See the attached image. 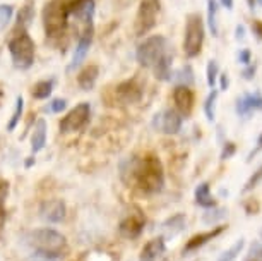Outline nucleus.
Segmentation results:
<instances>
[{"instance_id": "obj_15", "label": "nucleus", "mask_w": 262, "mask_h": 261, "mask_svg": "<svg viewBox=\"0 0 262 261\" xmlns=\"http://www.w3.org/2000/svg\"><path fill=\"white\" fill-rule=\"evenodd\" d=\"M173 102H175L177 112L180 115H190L192 108H194V91L189 86L179 85L173 90Z\"/></svg>"}, {"instance_id": "obj_23", "label": "nucleus", "mask_w": 262, "mask_h": 261, "mask_svg": "<svg viewBox=\"0 0 262 261\" xmlns=\"http://www.w3.org/2000/svg\"><path fill=\"white\" fill-rule=\"evenodd\" d=\"M217 2L216 0H207V26L214 38L220 36V26H217Z\"/></svg>"}, {"instance_id": "obj_41", "label": "nucleus", "mask_w": 262, "mask_h": 261, "mask_svg": "<svg viewBox=\"0 0 262 261\" xmlns=\"http://www.w3.org/2000/svg\"><path fill=\"white\" fill-rule=\"evenodd\" d=\"M252 31L259 40H262V21H254L252 23Z\"/></svg>"}, {"instance_id": "obj_18", "label": "nucleus", "mask_w": 262, "mask_h": 261, "mask_svg": "<svg viewBox=\"0 0 262 261\" xmlns=\"http://www.w3.org/2000/svg\"><path fill=\"white\" fill-rule=\"evenodd\" d=\"M166 244L163 237L151 239L149 243L144 244V248L141 251V261H156L161 254H165Z\"/></svg>"}, {"instance_id": "obj_7", "label": "nucleus", "mask_w": 262, "mask_h": 261, "mask_svg": "<svg viewBox=\"0 0 262 261\" xmlns=\"http://www.w3.org/2000/svg\"><path fill=\"white\" fill-rule=\"evenodd\" d=\"M161 2L160 0H141L139 11L136 16V34L144 36L156 26L158 14H160Z\"/></svg>"}, {"instance_id": "obj_19", "label": "nucleus", "mask_w": 262, "mask_h": 261, "mask_svg": "<svg viewBox=\"0 0 262 261\" xmlns=\"http://www.w3.org/2000/svg\"><path fill=\"white\" fill-rule=\"evenodd\" d=\"M98 76H100V69H98V66H86L77 76L79 88H81L82 91L93 90L98 81Z\"/></svg>"}, {"instance_id": "obj_33", "label": "nucleus", "mask_w": 262, "mask_h": 261, "mask_svg": "<svg viewBox=\"0 0 262 261\" xmlns=\"http://www.w3.org/2000/svg\"><path fill=\"white\" fill-rule=\"evenodd\" d=\"M260 180H262V165L254 172V175H252L250 179L247 180V184H245V188H244V193H249V191H252Z\"/></svg>"}, {"instance_id": "obj_36", "label": "nucleus", "mask_w": 262, "mask_h": 261, "mask_svg": "<svg viewBox=\"0 0 262 261\" xmlns=\"http://www.w3.org/2000/svg\"><path fill=\"white\" fill-rule=\"evenodd\" d=\"M255 72H257L255 64H249V66H245V69L242 71V77L247 79V81H250V79H254V77H255Z\"/></svg>"}, {"instance_id": "obj_3", "label": "nucleus", "mask_w": 262, "mask_h": 261, "mask_svg": "<svg viewBox=\"0 0 262 261\" xmlns=\"http://www.w3.org/2000/svg\"><path fill=\"white\" fill-rule=\"evenodd\" d=\"M132 172H134L136 184L147 194L160 193L165 186V172H163V165L158 156L149 155L137 160L132 167Z\"/></svg>"}, {"instance_id": "obj_4", "label": "nucleus", "mask_w": 262, "mask_h": 261, "mask_svg": "<svg viewBox=\"0 0 262 261\" xmlns=\"http://www.w3.org/2000/svg\"><path fill=\"white\" fill-rule=\"evenodd\" d=\"M69 4L63 0H52L43 9V26H45L47 36L57 38L63 34L69 23Z\"/></svg>"}, {"instance_id": "obj_32", "label": "nucleus", "mask_w": 262, "mask_h": 261, "mask_svg": "<svg viewBox=\"0 0 262 261\" xmlns=\"http://www.w3.org/2000/svg\"><path fill=\"white\" fill-rule=\"evenodd\" d=\"M12 14H14L12 6H7V4H2V6H0V29H4L9 23H11Z\"/></svg>"}, {"instance_id": "obj_5", "label": "nucleus", "mask_w": 262, "mask_h": 261, "mask_svg": "<svg viewBox=\"0 0 262 261\" xmlns=\"http://www.w3.org/2000/svg\"><path fill=\"white\" fill-rule=\"evenodd\" d=\"M34 42L26 31L17 33L9 42V53L14 62V66L21 71H26L34 64Z\"/></svg>"}, {"instance_id": "obj_10", "label": "nucleus", "mask_w": 262, "mask_h": 261, "mask_svg": "<svg viewBox=\"0 0 262 261\" xmlns=\"http://www.w3.org/2000/svg\"><path fill=\"white\" fill-rule=\"evenodd\" d=\"M93 33H95V29H93V23L86 24V26L82 28L81 34H79L76 50H74V55H72V62H71V66H69V71L77 69L84 62V58L88 57L90 48L93 45Z\"/></svg>"}, {"instance_id": "obj_8", "label": "nucleus", "mask_w": 262, "mask_h": 261, "mask_svg": "<svg viewBox=\"0 0 262 261\" xmlns=\"http://www.w3.org/2000/svg\"><path fill=\"white\" fill-rule=\"evenodd\" d=\"M90 115H91V105L88 102H82L79 103L72 108L69 114L63 117L60 121V132H76V131H81L84 126L88 124V121H90Z\"/></svg>"}, {"instance_id": "obj_31", "label": "nucleus", "mask_w": 262, "mask_h": 261, "mask_svg": "<svg viewBox=\"0 0 262 261\" xmlns=\"http://www.w3.org/2000/svg\"><path fill=\"white\" fill-rule=\"evenodd\" d=\"M244 261H262V243L254 240L249 248V253L244 258Z\"/></svg>"}, {"instance_id": "obj_24", "label": "nucleus", "mask_w": 262, "mask_h": 261, "mask_svg": "<svg viewBox=\"0 0 262 261\" xmlns=\"http://www.w3.org/2000/svg\"><path fill=\"white\" fill-rule=\"evenodd\" d=\"M185 227V215H175V216H171V218H168L165 224H163V229L166 230V234L168 235H177L179 232H182Z\"/></svg>"}, {"instance_id": "obj_9", "label": "nucleus", "mask_w": 262, "mask_h": 261, "mask_svg": "<svg viewBox=\"0 0 262 261\" xmlns=\"http://www.w3.org/2000/svg\"><path fill=\"white\" fill-rule=\"evenodd\" d=\"M182 124H184V119L173 108H165L152 119V127L161 134H177L182 129Z\"/></svg>"}, {"instance_id": "obj_25", "label": "nucleus", "mask_w": 262, "mask_h": 261, "mask_svg": "<svg viewBox=\"0 0 262 261\" xmlns=\"http://www.w3.org/2000/svg\"><path fill=\"white\" fill-rule=\"evenodd\" d=\"M52 91H53V79H48V81L36 83L31 90V95L33 98H36V100H47V98L52 95Z\"/></svg>"}, {"instance_id": "obj_43", "label": "nucleus", "mask_w": 262, "mask_h": 261, "mask_svg": "<svg viewBox=\"0 0 262 261\" xmlns=\"http://www.w3.org/2000/svg\"><path fill=\"white\" fill-rule=\"evenodd\" d=\"M244 36H245V26L244 24H238L236 26V40H242Z\"/></svg>"}, {"instance_id": "obj_1", "label": "nucleus", "mask_w": 262, "mask_h": 261, "mask_svg": "<svg viewBox=\"0 0 262 261\" xmlns=\"http://www.w3.org/2000/svg\"><path fill=\"white\" fill-rule=\"evenodd\" d=\"M136 57L137 62L142 67L152 69L156 79L160 81L171 79L173 53L170 52V43H168V40L163 34H152V36L146 38L137 47Z\"/></svg>"}, {"instance_id": "obj_2", "label": "nucleus", "mask_w": 262, "mask_h": 261, "mask_svg": "<svg viewBox=\"0 0 262 261\" xmlns=\"http://www.w3.org/2000/svg\"><path fill=\"white\" fill-rule=\"evenodd\" d=\"M28 244L34 249V254L47 261H57L66 256L67 239L55 229H38L28 234Z\"/></svg>"}, {"instance_id": "obj_12", "label": "nucleus", "mask_w": 262, "mask_h": 261, "mask_svg": "<svg viewBox=\"0 0 262 261\" xmlns=\"http://www.w3.org/2000/svg\"><path fill=\"white\" fill-rule=\"evenodd\" d=\"M235 110H236V114L240 117H244V119H249L255 112H262V95L259 91L245 93L244 96L236 98Z\"/></svg>"}, {"instance_id": "obj_39", "label": "nucleus", "mask_w": 262, "mask_h": 261, "mask_svg": "<svg viewBox=\"0 0 262 261\" xmlns=\"http://www.w3.org/2000/svg\"><path fill=\"white\" fill-rule=\"evenodd\" d=\"M9 194V182L0 179V203H4Z\"/></svg>"}, {"instance_id": "obj_40", "label": "nucleus", "mask_w": 262, "mask_h": 261, "mask_svg": "<svg viewBox=\"0 0 262 261\" xmlns=\"http://www.w3.org/2000/svg\"><path fill=\"white\" fill-rule=\"evenodd\" d=\"M217 79H220V88L223 91L228 90L230 86V77H228V72H221L220 76H217Z\"/></svg>"}, {"instance_id": "obj_26", "label": "nucleus", "mask_w": 262, "mask_h": 261, "mask_svg": "<svg viewBox=\"0 0 262 261\" xmlns=\"http://www.w3.org/2000/svg\"><path fill=\"white\" fill-rule=\"evenodd\" d=\"M173 81H179L182 86H190L194 83V71L190 66H184L177 74H171Z\"/></svg>"}, {"instance_id": "obj_20", "label": "nucleus", "mask_w": 262, "mask_h": 261, "mask_svg": "<svg viewBox=\"0 0 262 261\" xmlns=\"http://www.w3.org/2000/svg\"><path fill=\"white\" fill-rule=\"evenodd\" d=\"M45 145H47V121L38 119L31 134V151L33 153H38V151H41L45 148Z\"/></svg>"}, {"instance_id": "obj_27", "label": "nucleus", "mask_w": 262, "mask_h": 261, "mask_svg": "<svg viewBox=\"0 0 262 261\" xmlns=\"http://www.w3.org/2000/svg\"><path fill=\"white\" fill-rule=\"evenodd\" d=\"M216 102H217V90L214 88L209 95H207L206 102H204V114L207 117V121H214L216 117Z\"/></svg>"}, {"instance_id": "obj_6", "label": "nucleus", "mask_w": 262, "mask_h": 261, "mask_svg": "<svg viewBox=\"0 0 262 261\" xmlns=\"http://www.w3.org/2000/svg\"><path fill=\"white\" fill-rule=\"evenodd\" d=\"M206 26L201 14H189L185 23V36H184V52L189 58H195L202 50L204 43Z\"/></svg>"}, {"instance_id": "obj_21", "label": "nucleus", "mask_w": 262, "mask_h": 261, "mask_svg": "<svg viewBox=\"0 0 262 261\" xmlns=\"http://www.w3.org/2000/svg\"><path fill=\"white\" fill-rule=\"evenodd\" d=\"M195 203L202 208H214L216 206V199L212 198L211 188L207 182H201L195 188Z\"/></svg>"}, {"instance_id": "obj_14", "label": "nucleus", "mask_w": 262, "mask_h": 261, "mask_svg": "<svg viewBox=\"0 0 262 261\" xmlns=\"http://www.w3.org/2000/svg\"><path fill=\"white\" fill-rule=\"evenodd\" d=\"M66 203L62 199H48L39 206V215L43 220L50 222V224H58L66 218Z\"/></svg>"}, {"instance_id": "obj_13", "label": "nucleus", "mask_w": 262, "mask_h": 261, "mask_svg": "<svg viewBox=\"0 0 262 261\" xmlns=\"http://www.w3.org/2000/svg\"><path fill=\"white\" fill-rule=\"evenodd\" d=\"M69 14L86 26V24L93 23V16H95V0H74V2L69 4Z\"/></svg>"}, {"instance_id": "obj_34", "label": "nucleus", "mask_w": 262, "mask_h": 261, "mask_svg": "<svg viewBox=\"0 0 262 261\" xmlns=\"http://www.w3.org/2000/svg\"><path fill=\"white\" fill-rule=\"evenodd\" d=\"M66 107H67V102L63 100V98H57V100H53L52 103H48L47 110L53 112V114H58V112L66 110Z\"/></svg>"}, {"instance_id": "obj_17", "label": "nucleus", "mask_w": 262, "mask_h": 261, "mask_svg": "<svg viewBox=\"0 0 262 261\" xmlns=\"http://www.w3.org/2000/svg\"><path fill=\"white\" fill-rule=\"evenodd\" d=\"M223 232H225V227H214L212 230H209V232L194 235V237H190L189 240H187V244H185V248H184V254L194 253V251L202 248V246H206L207 243H209V240H212V239L217 237V235L223 234Z\"/></svg>"}, {"instance_id": "obj_42", "label": "nucleus", "mask_w": 262, "mask_h": 261, "mask_svg": "<svg viewBox=\"0 0 262 261\" xmlns=\"http://www.w3.org/2000/svg\"><path fill=\"white\" fill-rule=\"evenodd\" d=\"M6 218H7V213H6V208H4V205L0 203V230H2L4 224H6Z\"/></svg>"}, {"instance_id": "obj_11", "label": "nucleus", "mask_w": 262, "mask_h": 261, "mask_svg": "<svg viewBox=\"0 0 262 261\" xmlns=\"http://www.w3.org/2000/svg\"><path fill=\"white\" fill-rule=\"evenodd\" d=\"M144 224H146V218L144 215L141 213L139 210H136L134 213H128L125 218L120 222V234L123 235L125 239H136L139 237L144 230Z\"/></svg>"}, {"instance_id": "obj_35", "label": "nucleus", "mask_w": 262, "mask_h": 261, "mask_svg": "<svg viewBox=\"0 0 262 261\" xmlns=\"http://www.w3.org/2000/svg\"><path fill=\"white\" fill-rule=\"evenodd\" d=\"M235 151H236L235 143L226 141V143H225V146H223V151H221V160H228V158H231V156L235 155Z\"/></svg>"}, {"instance_id": "obj_44", "label": "nucleus", "mask_w": 262, "mask_h": 261, "mask_svg": "<svg viewBox=\"0 0 262 261\" xmlns=\"http://www.w3.org/2000/svg\"><path fill=\"white\" fill-rule=\"evenodd\" d=\"M220 2H221V6H223V7H226V9H228V11H231V9H233V0H220Z\"/></svg>"}, {"instance_id": "obj_37", "label": "nucleus", "mask_w": 262, "mask_h": 261, "mask_svg": "<svg viewBox=\"0 0 262 261\" xmlns=\"http://www.w3.org/2000/svg\"><path fill=\"white\" fill-rule=\"evenodd\" d=\"M238 62L242 66H249V64H252V53L249 48H244V50L238 53Z\"/></svg>"}, {"instance_id": "obj_29", "label": "nucleus", "mask_w": 262, "mask_h": 261, "mask_svg": "<svg viewBox=\"0 0 262 261\" xmlns=\"http://www.w3.org/2000/svg\"><path fill=\"white\" fill-rule=\"evenodd\" d=\"M23 110H24V100H23V96H17L16 98V108H14L12 117L7 124L9 132H12L14 129H16V126L19 124V121H21V117H23Z\"/></svg>"}, {"instance_id": "obj_28", "label": "nucleus", "mask_w": 262, "mask_h": 261, "mask_svg": "<svg viewBox=\"0 0 262 261\" xmlns=\"http://www.w3.org/2000/svg\"><path fill=\"white\" fill-rule=\"evenodd\" d=\"M244 248H245V239H238L228 251H225V253L217 258V261H235L236 258H238V254L242 253V249Z\"/></svg>"}, {"instance_id": "obj_16", "label": "nucleus", "mask_w": 262, "mask_h": 261, "mask_svg": "<svg viewBox=\"0 0 262 261\" xmlns=\"http://www.w3.org/2000/svg\"><path fill=\"white\" fill-rule=\"evenodd\" d=\"M115 96H117L118 102L125 103V105H128V103H137L142 98V90L134 79L123 81L117 86Z\"/></svg>"}, {"instance_id": "obj_38", "label": "nucleus", "mask_w": 262, "mask_h": 261, "mask_svg": "<svg viewBox=\"0 0 262 261\" xmlns=\"http://www.w3.org/2000/svg\"><path fill=\"white\" fill-rule=\"evenodd\" d=\"M262 151V131H260V134H259V137H257V143H255V148L254 150L250 151L249 153V158H247V162H250L252 158H254L255 155H259Z\"/></svg>"}, {"instance_id": "obj_22", "label": "nucleus", "mask_w": 262, "mask_h": 261, "mask_svg": "<svg viewBox=\"0 0 262 261\" xmlns=\"http://www.w3.org/2000/svg\"><path fill=\"white\" fill-rule=\"evenodd\" d=\"M33 17H34V2L33 0H28L21 7V11L17 12V28H21V31H26L33 21Z\"/></svg>"}, {"instance_id": "obj_45", "label": "nucleus", "mask_w": 262, "mask_h": 261, "mask_svg": "<svg viewBox=\"0 0 262 261\" xmlns=\"http://www.w3.org/2000/svg\"><path fill=\"white\" fill-rule=\"evenodd\" d=\"M257 4H259V6H262V0H257Z\"/></svg>"}, {"instance_id": "obj_30", "label": "nucleus", "mask_w": 262, "mask_h": 261, "mask_svg": "<svg viewBox=\"0 0 262 261\" xmlns=\"http://www.w3.org/2000/svg\"><path fill=\"white\" fill-rule=\"evenodd\" d=\"M217 76H220V66H217L216 61H209L206 69V77H207V85H209L211 90H214V86L217 83Z\"/></svg>"}]
</instances>
